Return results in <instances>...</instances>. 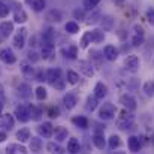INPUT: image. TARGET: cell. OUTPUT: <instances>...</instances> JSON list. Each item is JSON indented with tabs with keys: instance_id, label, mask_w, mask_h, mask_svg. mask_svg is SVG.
Instances as JSON below:
<instances>
[{
	"instance_id": "cell-1",
	"label": "cell",
	"mask_w": 154,
	"mask_h": 154,
	"mask_svg": "<svg viewBox=\"0 0 154 154\" xmlns=\"http://www.w3.org/2000/svg\"><path fill=\"white\" fill-rule=\"evenodd\" d=\"M115 124H117V127H118V129L126 130V129H129V127L133 124V115H132L127 109H123V111L120 112V115H118V118H117Z\"/></svg>"
},
{
	"instance_id": "cell-10",
	"label": "cell",
	"mask_w": 154,
	"mask_h": 154,
	"mask_svg": "<svg viewBox=\"0 0 154 154\" xmlns=\"http://www.w3.org/2000/svg\"><path fill=\"white\" fill-rule=\"evenodd\" d=\"M99 21H100V27H102L103 32H111V30L114 29V23H115L114 17H111V15H105V17H102Z\"/></svg>"
},
{
	"instance_id": "cell-18",
	"label": "cell",
	"mask_w": 154,
	"mask_h": 154,
	"mask_svg": "<svg viewBox=\"0 0 154 154\" xmlns=\"http://www.w3.org/2000/svg\"><path fill=\"white\" fill-rule=\"evenodd\" d=\"M63 103H64V106H66L67 109H73V108L76 106V103H78V99H76L75 94L67 93V94L63 97Z\"/></svg>"
},
{
	"instance_id": "cell-29",
	"label": "cell",
	"mask_w": 154,
	"mask_h": 154,
	"mask_svg": "<svg viewBox=\"0 0 154 154\" xmlns=\"http://www.w3.org/2000/svg\"><path fill=\"white\" fill-rule=\"evenodd\" d=\"M90 57H91V64H93V67L96 66V67H100L102 66V57L103 55H100V52L97 51H90Z\"/></svg>"
},
{
	"instance_id": "cell-28",
	"label": "cell",
	"mask_w": 154,
	"mask_h": 154,
	"mask_svg": "<svg viewBox=\"0 0 154 154\" xmlns=\"http://www.w3.org/2000/svg\"><path fill=\"white\" fill-rule=\"evenodd\" d=\"M18 94H20L23 99H29V97L32 96V88H30V85H29V84H21V85L18 87Z\"/></svg>"
},
{
	"instance_id": "cell-57",
	"label": "cell",
	"mask_w": 154,
	"mask_h": 154,
	"mask_svg": "<svg viewBox=\"0 0 154 154\" xmlns=\"http://www.w3.org/2000/svg\"><path fill=\"white\" fill-rule=\"evenodd\" d=\"M0 97H3V87H2V84H0Z\"/></svg>"
},
{
	"instance_id": "cell-20",
	"label": "cell",
	"mask_w": 154,
	"mask_h": 154,
	"mask_svg": "<svg viewBox=\"0 0 154 154\" xmlns=\"http://www.w3.org/2000/svg\"><path fill=\"white\" fill-rule=\"evenodd\" d=\"M44 42L54 45V42H55V30L52 27L45 29V32H44Z\"/></svg>"
},
{
	"instance_id": "cell-41",
	"label": "cell",
	"mask_w": 154,
	"mask_h": 154,
	"mask_svg": "<svg viewBox=\"0 0 154 154\" xmlns=\"http://www.w3.org/2000/svg\"><path fill=\"white\" fill-rule=\"evenodd\" d=\"M32 6H33V9L36 12H41V11L45 9V0H33L32 2Z\"/></svg>"
},
{
	"instance_id": "cell-52",
	"label": "cell",
	"mask_w": 154,
	"mask_h": 154,
	"mask_svg": "<svg viewBox=\"0 0 154 154\" xmlns=\"http://www.w3.org/2000/svg\"><path fill=\"white\" fill-rule=\"evenodd\" d=\"M147 20H148V23L154 26V9L153 8H148L147 9Z\"/></svg>"
},
{
	"instance_id": "cell-34",
	"label": "cell",
	"mask_w": 154,
	"mask_h": 154,
	"mask_svg": "<svg viewBox=\"0 0 154 154\" xmlns=\"http://www.w3.org/2000/svg\"><path fill=\"white\" fill-rule=\"evenodd\" d=\"M52 52H54V45H51V44H44L42 45V57L45 60L51 57Z\"/></svg>"
},
{
	"instance_id": "cell-3",
	"label": "cell",
	"mask_w": 154,
	"mask_h": 154,
	"mask_svg": "<svg viewBox=\"0 0 154 154\" xmlns=\"http://www.w3.org/2000/svg\"><path fill=\"white\" fill-rule=\"evenodd\" d=\"M124 67H126V70L130 72V73L139 72V67H141L139 57H136V55H129V57L126 58V61H124Z\"/></svg>"
},
{
	"instance_id": "cell-26",
	"label": "cell",
	"mask_w": 154,
	"mask_h": 154,
	"mask_svg": "<svg viewBox=\"0 0 154 154\" xmlns=\"http://www.w3.org/2000/svg\"><path fill=\"white\" fill-rule=\"evenodd\" d=\"M93 142H94V145H96L99 150H103V148H105V136H103L102 132H94V135H93Z\"/></svg>"
},
{
	"instance_id": "cell-6",
	"label": "cell",
	"mask_w": 154,
	"mask_h": 154,
	"mask_svg": "<svg viewBox=\"0 0 154 154\" xmlns=\"http://www.w3.org/2000/svg\"><path fill=\"white\" fill-rule=\"evenodd\" d=\"M26 36H27V30L26 29H20L17 32V35L14 36V47L15 48H24L26 45Z\"/></svg>"
},
{
	"instance_id": "cell-25",
	"label": "cell",
	"mask_w": 154,
	"mask_h": 154,
	"mask_svg": "<svg viewBox=\"0 0 154 154\" xmlns=\"http://www.w3.org/2000/svg\"><path fill=\"white\" fill-rule=\"evenodd\" d=\"M6 154H26V148L23 145H17V144H11L6 147Z\"/></svg>"
},
{
	"instance_id": "cell-54",
	"label": "cell",
	"mask_w": 154,
	"mask_h": 154,
	"mask_svg": "<svg viewBox=\"0 0 154 154\" xmlns=\"http://www.w3.org/2000/svg\"><path fill=\"white\" fill-rule=\"evenodd\" d=\"M133 30H135V35H145V30H144V27L142 26H139V24H135L133 26Z\"/></svg>"
},
{
	"instance_id": "cell-13",
	"label": "cell",
	"mask_w": 154,
	"mask_h": 154,
	"mask_svg": "<svg viewBox=\"0 0 154 154\" xmlns=\"http://www.w3.org/2000/svg\"><path fill=\"white\" fill-rule=\"evenodd\" d=\"M106 94H108V87H106V84L97 82V84L94 85V97H96L97 100H102L103 97H106Z\"/></svg>"
},
{
	"instance_id": "cell-45",
	"label": "cell",
	"mask_w": 154,
	"mask_h": 154,
	"mask_svg": "<svg viewBox=\"0 0 154 154\" xmlns=\"http://www.w3.org/2000/svg\"><path fill=\"white\" fill-rule=\"evenodd\" d=\"M88 44H91V32H87V33L82 36V39H81V47H82V48H87Z\"/></svg>"
},
{
	"instance_id": "cell-50",
	"label": "cell",
	"mask_w": 154,
	"mask_h": 154,
	"mask_svg": "<svg viewBox=\"0 0 154 154\" xmlns=\"http://www.w3.org/2000/svg\"><path fill=\"white\" fill-rule=\"evenodd\" d=\"M51 85L55 90H63V88H64V81H63L61 78H58V79H55V81L52 82Z\"/></svg>"
},
{
	"instance_id": "cell-40",
	"label": "cell",
	"mask_w": 154,
	"mask_h": 154,
	"mask_svg": "<svg viewBox=\"0 0 154 154\" xmlns=\"http://www.w3.org/2000/svg\"><path fill=\"white\" fill-rule=\"evenodd\" d=\"M47 150H48L51 154H61L63 153V148H61L60 145H57L55 142H50V144L47 145Z\"/></svg>"
},
{
	"instance_id": "cell-60",
	"label": "cell",
	"mask_w": 154,
	"mask_h": 154,
	"mask_svg": "<svg viewBox=\"0 0 154 154\" xmlns=\"http://www.w3.org/2000/svg\"><path fill=\"white\" fill-rule=\"evenodd\" d=\"M153 85H154V79H153Z\"/></svg>"
},
{
	"instance_id": "cell-47",
	"label": "cell",
	"mask_w": 154,
	"mask_h": 154,
	"mask_svg": "<svg viewBox=\"0 0 154 154\" xmlns=\"http://www.w3.org/2000/svg\"><path fill=\"white\" fill-rule=\"evenodd\" d=\"M35 79H36V81H39V82L47 81V75H45V72H44L42 69H38V70H36V73H35Z\"/></svg>"
},
{
	"instance_id": "cell-8",
	"label": "cell",
	"mask_w": 154,
	"mask_h": 154,
	"mask_svg": "<svg viewBox=\"0 0 154 154\" xmlns=\"http://www.w3.org/2000/svg\"><path fill=\"white\" fill-rule=\"evenodd\" d=\"M20 67H21V72H23V75H24L26 78H33V79H35L36 70H35V67H33L27 60H23V61L20 63Z\"/></svg>"
},
{
	"instance_id": "cell-36",
	"label": "cell",
	"mask_w": 154,
	"mask_h": 154,
	"mask_svg": "<svg viewBox=\"0 0 154 154\" xmlns=\"http://www.w3.org/2000/svg\"><path fill=\"white\" fill-rule=\"evenodd\" d=\"M108 145H109V148H111V150H115V148H118V147L121 145V139H120V136H117V135H112V136L109 138V142H108Z\"/></svg>"
},
{
	"instance_id": "cell-11",
	"label": "cell",
	"mask_w": 154,
	"mask_h": 154,
	"mask_svg": "<svg viewBox=\"0 0 154 154\" xmlns=\"http://www.w3.org/2000/svg\"><path fill=\"white\" fill-rule=\"evenodd\" d=\"M103 55L108 61H115L117 57H118V50L114 45H106L105 50H103Z\"/></svg>"
},
{
	"instance_id": "cell-4",
	"label": "cell",
	"mask_w": 154,
	"mask_h": 154,
	"mask_svg": "<svg viewBox=\"0 0 154 154\" xmlns=\"http://www.w3.org/2000/svg\"><path fill=\"white\" fill-rule=\"evenodd\" d=\"M120 103L124 106V109H127V111H135L136 109V100H135V97L132 96V94H121L120 96Z\"/></svg>"
},
{
	"instance_id": "cell-55",
	"label": "cell",
	"mask_w": 154,
	"mask_h": 154,
	"mask_svg": "<svg viewBox=\"0 0 154 154\" xmlns=\"http://www.w3.org/2000/svg\"><path fill=\"white\" fill-rule=\"evenodd\" d=\"M5 139H6V133H5V132H2V130H0V142H3V141H5Z\"/></svg>"
},
{
	"instance_id": "cell-42",
	"label": "cell",
	"mask_w": 154,
	"mask_h": 154,
	"mask_svg": "<svg viewBox=\"0 0 154 154\" xmlns=\"http://www.w3.org/2000/svg\"><path fill=\"white\" fill-rule=\"evenodd\" d=\"M64 54H66V57H69V58L75 60V58H76V55H78V48H76V47H73V45H70V47L67 48V51H64Z\"/></svg>"
},
{
	"instance_id": "cell-9",
	"label": "cell",
	"mask_w": 154,
	"mask_h": 154,
	"mask_svg": "<svg viewBox=\"0 0 154 154\" xmlns=\"http://www.w3.org/2000/svg\"><path fill=\"white\" fill-rule=\"evenodd\" d=\"M78 66H79V72L84 73L87 78H91V76L94 75V69H93V64H91L90 61H84V60H81Z\"/></svg>"
},
{
	"instance_id": "cell-33",
	"label": "cell",
	"mask_w": 154,
	"mask_h": 154,
	"mask_svg": "<svg viewBox=\"0 0 154 154\" xmlns=\"http://www.w3.org/2000/svg\"><path fill=\"white\" fill-rule=\"evenodd\" d=\"M29 112H30V118H33V120H41V117H42V109H39L38 106H35V105H32V106H29Z\"/></svg>"
},
{
	"instance_id": "cell-58",
	"label": "cell",
	"mask_w": 154,
	"mask_h": 154,
	"mask_svg": "<svg viewBox=\"0 0 154 154\" xmlns=\"http://www.w3.org/2000/svg\"><path fill=\"white\" fill-rule=\"evenodd\" d=\"M114 154H126V153H124V151H115Z\"/></svg>"
},
{
	"instance_id": "cell-12",
	"label": "cell",
	"mask_w": 154,
	"mask_h": 154,
	"mask_svg": "<svg viewBox=\"0 0 154 154\" xmlns=\"http://www.w3.org/2000/svg\"><path fill=\"white\" fill-rule=\"evenodd\" d=\"M38 132H39L42 136H45V138H51L52 133H54V126H52L50 121L42 123V124L38 127Z\"/></svg>"
},
{
	"instance_id": "cell-21",
	"label": "cell",
	"mask_w": 154,
	"mask_h": 154,
	"mask_svg": "<svg viewBox=\"0 0 154 154\" xmlns=\"http://www.w3.org/2000/svg\"><path fill=\"white\" fill-rule=\"evenodd\" d=\"M79 150H81V144H79V141H78L76 138H70L69 142H67V151L72 153V154H76Z\"/></svg>"
},
{
	"instance_id": "cell-32",
	"label": "cell",
	"mask_w": 154,
	"mask_h": 154,
	"mask_svg": "<svg viewBox=\"0 0 154 154\" xmlns=\"http://www.w3.org/2000/svg\"><path fill=\"white\" fill-rule=\"evenodd\" d=\"M72 123L76 127H81V129H87L88 127V120L85 117H73L72 118Z\"/></svg>"
},
{
	"instance_id": "cell-31",
	"label": "cell",
	"mask_w": 154,
	"mask_h": 154,
	"mask_svg": "<svg viewBox=\"0 0 154 154\" xmlns=\"http://www.w3.org/2000/svg\"><path fill=\"white\" fill-rule=\"evenodd\" d=\"M100 18H102L100 11H99V9H93V11H91V14H90V15H88V18H87V23H88V24H96Z\"/></svg>"
},
{
	"instance_id": "cell-5",
	"label": "cell",
	"mask_w": 154,
	"mask_h": 154,
	"mask_svg": "<svg viewBox=\"0 0 154 154\" xmlns=\"http://www.w3.org/2000/svg\"><path fill=\"white\" fill-rule=\"evenodd\" d=\"M15 115L21 123H27L30 120V112H29V108L26 105H18L15 108Z\"/></svg>"
},
{
	"instance_id": "cell-2",
	"label": "cell",
	"mask_w": 154,
	"mask_h": 154,
	"mask_svg": "<svg viewBox=\"0 0 154 154\" xmlns=\"http://www.w3.org/2000/svg\"><path fill=\"white\" fill-rule=\"evenodd\" d=\"M115 112H117V108H115L114 103H103L100 106V111H99V117H100V120L109 121L115 117Z\"/></svg>"
},
{
	"instance_id": "cell-51",
	"label": "cell",
	"mask_w": 154,
	"mask_h": 154,
	"mask_svg": "<svg viewBox=\"0 0 154 154\" xmlns=\"http://www.w3.org/2000/svg\"><path fill=\"white\" fill-rule=\"evenodd\" d=\"M48 115H50L51 118H57V117L60 115V111H58V108H57V106H51V108L48 109Z\"/></svg>"
},
{
	"instance_id": "cell-14",
	"label": "cell",
	"mask_w": 154,
	"mask_h": 154,
	"mask_svg": "<svg viewBox=\"0 0 154 154\" xmlns=\"http://www.w3.org/2000/svg\"><path fill=\"white\" fill-rule=\"evenodd\" d=\"M0 127L11 130L14 127V117L11 114H3L0 115Z\"/></svg>"
},
{
	"instance_id": "cell-43",
	"label": "cell",
	"mask_w": 154,
	"mask_h": 154,
	"mask_svg": "<svg viewBox=\"0 0 154 154\" xmlns=\"http://www.w3.org/2000/svg\"><path fill=\"white\" fill-rule=\"evenodd\" d=\"M47 96H48V93H47V90L44 87H38L36 88V99L38 100H45Z\"/></svg>"
},
{
	"instance_id": "cell-56",
	"label": "cell",
	"mask_w": 154,
	"mask_h": 154,
	"mask_svg": "<svg viewBox=\"0 0 154 154\" xmlns=\"http://www.w3.org/2000/svg\"><path fill=\"white\" fill-rule=\"evenodd\" d=\"M112 2H114L115 5H118V6H121V5H123V3H124L126 0H112Z\"/></svg>"
},
{
	"instance_id": "cell-39",
	"label": "cell",
	"mask_w": 154,
	"mask_h": 154,
	"mask_svg": "<svg viewBox=\"0 0 154 154\" xmlns=\"http://www.w3.org/2000/svg\"><path fill=\"white\" fill-rule=\"evenodd\" d=\"M85 108H87V111H94L96 108H97V99L93 96H88L87 97V103H85Z\"/></svg>"
},
{
	"instance_id": "cell-22",
	"label": "cell",
	"mask_w": 154,
	"mask_h": 154,
	"mask_svg": "<svg viewBox=\"0 0 154 154\" xmlns=\"http://www.w3.org/2000/svg\"><path fill=\"white\" fill-rule=\"evenodd\" d=\"M105 41V33H103L102 29H94L91 30V42L94 44H102Z\"/></svg>"
},
{
	"instance_id": "cell-15",
	"label": "cell",
	"mask_w": 154,
	"mask_h": 154,
	"mask_svg": "<svg viewBox=\"0 0 154 154\" xmlns=\"http://www.w3.org/2000/svg\"><path fill=\"white\" fill-rule=\"evenodd\" d=\"M52 136L55 138V141H57V142H61V141H64V139L67 138V129H66V127H63V126H58V127H55V129H54Z\"/></svg>"
},
{
	"instance_id": "cell-23",
	"label": "cell",
	"mask_w": 154,
	"mask_h": 154,
	"mask_svg": "<svg viewBox=\"0 0 154 154\" xmlns=\"http://www.w3.org/2000/svg\"><path fill=\"white\" fill-rule=\"evenodd\" d=\"M45 20L50 21V23H60V20H61V12L57 11V9H51V11L45 15Z\"/></svg>"
},
{
	"instance_id": "cell-30",
	"label": "cell",
	"mask_w": 154,
	"mask_h": 154,
	"mask_svg": "<svg viewBox=\"0 0 154 154\" xmlns=\"http://www.w3.org/2000/svg\"><path fill=\"white\" fill-rule=\"evenodd\" d=\"M17 139H18L20 142H27V141L30 139V130H29L27 127L18 130V132H17Z\"/></svg>"
},
{
	"instance_id": "cell-7",
	"label": "cell",
	"mask_w": 154,
	"mask_h": 154,
	"mask_svg": "<svg viewBox=\"0 0 154 154\" xmlns=\"http://www.w3.org/2000/svg\"><path fill=\"white\" fill-rule=\"evenodd\" d=\"M0 60L6 64H14L17 61V57H15V54L12 52L11 48H3L0 51Z\"/></svg>"
},
{
	"instance_id": "cell-38",
	"label": "cell",
	"mask_w": 154,
	"mask_h": 154,
	"mask_svg": "<svg viewBox=\"0 0 154 154\" xmlns=\"http://www.w3.org/2000/svg\"><path fill=\"white\" fill-rule=\"evenodd\" d=\"M99 3H100V0H84L82 2V6H84L85 11H93Z\"/></svg>"
},
{
	"instance_id": "cell-24",
	"label": "cell",
	"mask_w": 154,
	"mask_h": 154,
	"mask_svg": "<svg viewBox=\"0 0 154 154\" xmlns=\"http://www.w3.org/2000/svg\"><path fill=\"white\" fill-rule=\"evenodd\" d=\"M127 142H129V148H130L132 153H138V151L141 150V139H139V138L130 136Z\"/></svg>"
},
{
	"instance_id": "cell-16",
	"label": "cell",
	"mask_w": 154,
	"mask_h": 154,
	"mask_svg": "<svg viewBox=\"0 0 154 154\" xmlns=\"http://www.w3.org/2000/svg\"><path fill=\"white\" fill-rule=\"evenodd\" d=\"M14 21L15 23H20V24H23V23L27 21V14H26V11L21 6H18L15 9V12H14Z\"/></svg>"
},
{
	"instance_id": "cell-19",
	"label": "cell",
	"mask_w": 154,
	"mask_h": 154,
	"mask_svg": "<svg viewBox=\"0 0 154 154\" xmlns=\"http://www.w3.org/2000/svg\"><path fill=\"white\" fill-rule=\"evenodd\" d=\"M45 75H47V81L52 84L55 79H58V78H61V70L60 69H48L47 72H45Z\"/></svg>"
},
{
	"instance_id": "cell-48",
	"label": "cell",
	"mask_w": 154,
	"mask_h": 154,
	"mask_svg": "<svg viewBox=\"0 0 154 154\" xmlns=\"http://www.w3.org/2000/svg\"><path fill=\"white\" fill-rule=\"evenodd\" d=\"M73 17H75V20H85V12H84V9L76 8V9L73 11Z\"/></svg>"
},
{
	"instance_id": "cell-59",
	"label": "cell",
	"mask_w": 154,
	"mask_h": 154,
	"mask_svg": "<svg viewBox=\"0 0 154 154\" xmlns=\"http://www.w3.org/2000/svg\"><path fill=\"white\" fill-rule=\"evenodd\" d=\"M26 3H30L32 5V0H26Z\"/></svg>"
},
{
	"instance_id": "cell-46",
	"label": "cell",
	"mask_w": 154,
	"mask_h": 154,
	"mask_svg": "<svg viewBox=\"0 0 154 154\" xmlns=\"http://www.w3.org/2000/svg\"><path fill=\"white\" fill-rule=\"evenodd\" d=\"M132 45H133V47H141V45H144V36H142V35H133V38H132Z\"/></svg>"
},
{
	"instance_id": "cell-53",
	"label": "cell",
	"mask_w": 154,
	"mask_h": 154,
	"mask_svg": "<svg viewBox=\"0 0 154 154\" xmlns=\"http://www.w3.org/2000/svg\"><path fill=\"white\" fill-rule=\"evenodd\" d=\"M27 55H29V60H30L32 63H36V61H39V58H41V57L38 55V52H35V51H30Z\"/></svg>"
},
{
	"instance_id": "cell-17",
	"label": "cell",
	"mask_w": 154,
	"mask_h": 154,
	"mask_svg": "<svg viewBox=\"0 0 154 154\" xmlns=\"http://www.w3.org/2000/svg\"><path fill=\"white\" fill-rule=\"evenodd\" d=\"M12 32H14V23H11V21H3V23L0 24V33H2V36L8 38V36L12 35Z\"/></svg>"
},
{
	"instance_id": "cell-49",
	"label": "cell",
	"mask_w": 154,
	"mask_h": 154,
	"mask_svg": "<svg viewBox=\"0 0 154 154\" xmlns=\"http://www.w3.org/2000/svg\"><path fill=\"white\" fill-rule=\"evenodd\" d=\"M8 14H9V8H8L5 3L0 2V18H6Z\"/></svg>"
},
{
	"instance_id": "cell-27",
	"label": "cell",
	"mask_w": 154,
	"mask_h": 154,
	"mask_svg": "<svg viewBox=\"0 0 154 154\" xmlns=\"http://www.w3.org/2000/svg\"><path fill=\"white\" fill-rule=\"evenodd\" d=\"M29 141H30V151H32V153H39L41 148H42V141H41L38 136L30 138Z\"/></svg>"
},
{
	"instance_id": "cell-44",
	"label": "cell",
	"mask_w": 154,
	"mask_h": 154,
	"mask_svg": "<svg viewBox=\"0 0 154 154\" xmlns=\"http://www.w3.org/2000/svg\"><path fill=\"white\" fill-rule=\"evenodd\" d=\"M144 91H145V94L147 96H154V85H153V81H148V82H145L144 84Z\"/></svg>"
},
{
	"instance_id": "cell-37",
	"label": "cell",
	"mask_w": 154,
	"mask_h": 154,
	"mask_svg": "<svg viewBox=\"0 0 154 154\" xmlns=\"http://www.w3.org/2000/svg\"><path fill=\"white\" fill-rule=\"evenodd\" d=\"M78 81H79V75L75 70H67V82L75 85V84H78Z\"/></svg>"
},
{
	"instance_id": "cell-35",
	"label": "cell",
	"mask_w": 154,
	"mask_h": 154,
	"mask_svg": "<svg viewBox=\"0 0 154 154\" xmlns=\"http://www.w3.org/2000/svg\"><path fill=\"white\" fill-rule=\"evenodd\" d=\"M64 30H66L67 33H70V35H75V33L79 32V26H78L75 21H69V23L64 26Z\"/></svg>"
}]
</instances>
